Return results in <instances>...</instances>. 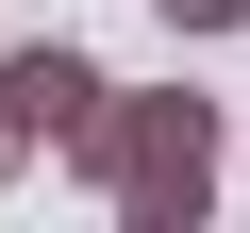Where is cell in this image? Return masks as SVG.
<instances>
[{
    "mask_svg": "<svg viewBox=\"0 0 250 233\" xmlns=\"http://www.w3.org/2000/svg\"><path fill=\"white\" fill-rule=\"evenodd\" d=\"M67 167L134 216V233H184V216L217 200V100H184V83H117L83 134H67Z\"/></svg>",
    "mask_w": 250,
    "mask_h": 233,
    "instance_id": "6da1fadb",
    "label": "cell"
},
{
    "mask_svg": "<svg viewBox=\"0 0 250 233\" xmlns=\"http://www.w3.org/2000/svg\"><path fill=\"white\" fill-rule=\"evenodd\" d=\"M0 100L34 116V150H67V134H83L117 83H100V50H67V34H17V50H0Z\"/></svg>",
    "mask_w": 250,
    "mask_h": 233,
    "instance_id": "7a4b0ae2",
    "label": "cell"
},
{
    "mask_svg": "<svg viewBox=\"0 0 250 233\" xmlns=\"http://www.w3.org/2000/svg\"><path fill=\"white\" fill-rule=\"evenodd\" d=\"M150 17H167L184 50H217V34H250V0H150Z\"/></svg>",
    "mask_w": 250,
    "mask_h": 233,
    "instance_id": "3957f363",
    "label": "cell"
},
{
    "mask_svg": "<svg viewBox=\"0 0 250 233\" xmlns=\"http://www.w3.org/2000/svg\"><path fill=\"white\" fill-rule=\"evenodd\" d=\"M17 167H34V116H17V100H0V183H17Z\"/></svg>",
    "mask_w": 250,
    "mask_h": 233,
    "instance_id": "277c9868",
    "label": "cell"
}]
</instances>
